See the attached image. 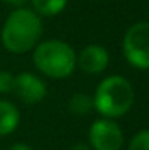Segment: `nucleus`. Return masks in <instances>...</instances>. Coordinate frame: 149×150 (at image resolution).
<instances>
[{"mask_svg":"<svg viewBox=\"0 0 149 150\" xmlns=\"http://www.w3.org/2000/svg\"><path fill=\"white\" fill-rule=\"evenodd\" d=\"M128 150H149V129H143L133 136Z\"/></svg>","mask_w":149,"mask_h":150,"instance_id":"11","label":"nucleus"},{"mask_svg":"<svg viewBox=\"0 0 149 150\" xmlns=\"http://www.w3.org/2000/svg\"><path fill=\"white\" fill-rule=\"evenodd\" d=\"M93 107H95L93 105V96L85 94V93H77L69 101V110L77 117L87 115Z\"/></svg>","mask_w":149,"mask_h":150,"instance_id":"10","label":"nucleus"},{"mask_svg":"<svg viewBox=\"0 0 149 150\" xmlns=\"http://www.w3.org/2000/svg\"><path fill=\"white\" fill-rule=\"evenodd\" d=\"M8 150H32V149H31L29 145H26V144H13Z\"/></svg>","mask_w":149,"mask_h":150,"instance_id":"13","label":"nucleus"},{"mask_svg":"<svg viewBox=\"0 0 149 150\" xmlns=\"http://www.w3.org/2000/svg\"><path fill=\"white\" fill-rule=\"evenodd\" d=\"M123 54L136 69H149V21H140L123 37Z\"/></svg>","mask_w":149,"mask_h":150,"instance_id":"4","label":"nucleus"},{"mask_svg":"<svg viewBox=\"0 0 149 150\" xmlns=\"http://www.w3.org/2000/svg\"><path fill=\"white\" fill-rule=\"evenodd\" d=\"M71 150H90V147L87 144H83V142H79V144H76Z\"/></svg>","mask_w":149,"mask_h":150,"instance_id":"15","label":"nucleus"},{"mask_svg":"<svg viewBox=\"0 0 149 150\" xmlns=\"http://www.w3.org/2000/svg\"><path fill=\"white\" fill-rule=\"evenodd\" d=\"M37 15L42 16H55L59 15L66 8L67 0H31Z\"/></svg>","mask_w":149,"mask_h":150,"instance_id":"9","label":"nucleus"},{"mask_svg":"<svg viewBox=\"0 0 149 150\" xmlns=\"http://www.w3.org/2000/svg\"><path fill=\"white\" fill-rule=\"evenodd\" d=\"M3 2L8 3V5H13V6H23L27 0H3Z\"/></svg>","mask_w":149,"mask_h":150,"instance_id":"14","label":"nucleus"},{"mask_svg":"<svg viewBox=\"0 0 149 150\" xmlns=\"http://www.w3.org/2000/svg\"><path fill=\"white\" fill-rule=\"evenodd\" d=\"M42 30V21L37 13L27 8H18L3 24L2 43L10 53L21 54L37 45Z\"/></svg>","mask_w":149,"mask_h":150,"instance_id":"1","label":"nucleus"},{"mask_svg":"<svg viewBox=\"0 0 149 150\" xmlns=\"http://www.w3.org/2000/svg\"><path fill=\"white\" fill-rule=\"evenodd\" d=\"M18 98L26 104H37L47 96V85L31 72H23L15 77V88Z\"/></svg>","mask_w":149,"mask_h":150,"instance_id":"6","label":"nucleus"},{"mask_svg":"<svg viewBox=\"0 0 149 150\" xmlns=\"http://www.w3.org/2000/svg\"><path fill=\"white\" fill-rule=\"evenodd\" d=\"M15 88V75L8 70H0V93H13Z\"/></svg>","mask_w":149,"mask_h":150,"instance_id":"12","label":"nucleus"},{"mask_svg":"<svg viewBox=\"0 0 149 150\" xmlns=\"http://www.w3.org/2000/svg\"><path fill=\"white\" fill-rule=\"evenodd\" d=\"M135 91L130 81L119 75L108 77L98 85L93 96V105L106 118L122 117L132 109Z\"/></svg>","mask_w":149,"mask_h":150,"instance_id":"2","label":"nucleus"},{"mask_svg":"<svg viewBox=\"0 0 149 150\" xmlns=\"http://www.w3.org/2000/svg\"><path fill=\"white\" fill-rule=\"evenodd\" d=\"M34 64L43 75L51 78H66L77 66L72 46L61 40H47L35 46Z\"/></svg>","mask_w":149,"mask_h":150,"instance_id":"3","label":"nucleus"},{"mask_svg":"<svg viewBox=\"0 0 149 150\" xmlns=\"http://www.w3.org/2000/svg\"><path fill=\"white\" fill-rule=\"evenodd\" d=\"M77 64L85 74H101L109 64V53L101 45H88L80 51Z\"/></svg>","mask_w":149,"mask_h":150,"instance_id":"7","label":"nucleus"},{"mask_svg":"<svg viewBox=\"0 0 149 150\" xmlns=\"http://www.w3.org/2000/svg\"><path fill=\"white\" fill-rule=\"evenodd\" d=\"M88 137L95 150H120L123 144L122 129L108 118L93 121Z\"/></svg>","mask_w":149,"mask_h":150,"instance_id":"5","label":"nucleus"},{"mask_svg":"<svg viewBox=\"0 0 149 150\" xmlns=\"http://www.w3.org/2000/svg\"><path fill=\"white\" fill-rule=\"evenodd\" d=\"M19 125V112L8 101H0V136H6Z\"/></svg>","mask_w":149,"mask_h":150,"instance_id":"8","label":"nucleus"}]
</instances>
